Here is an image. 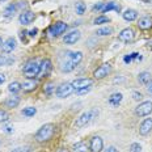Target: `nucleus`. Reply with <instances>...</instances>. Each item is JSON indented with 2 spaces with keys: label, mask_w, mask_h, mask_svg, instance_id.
<instances>
[{
  "label": "nucleus",
  "mask_w": 152,
  "mask_h": 152,
  "mask_svg": "<svg viewBox=\"0 0 152 152\" xmlns=\"http://www.w3.org/2000/svg\"><path fill=\"white\" fill-rule=\"evenodd\" d=\"M138 28L142 30H150L152 28V17L151 16H143V17L139 18Z\"/></svg>",
  "instance_id": "nucleus-15"
},
{
  "label": "nucleus",
  "mask_w": 152,
  "mask_h": 152,
  "mask_svg": "<svg viewBox=\"0 0 152 152\" xmlns=\"http://www.w3.org/2000/svg\"><path fill=\"white\" fill-rule=\"evenodd\" d=\"M54 91H55V88H54V84L53 83H47L45 85V88H43V92H45L47 96H51Z\"/></svg>",
  "instance_id": "nucleus-32"
},
{
  "label": "nucleus",
  "mask_w": 152,
  "mask_h": 152,
  "mask_svg": "<svg viewBox=\"0 0 152 152\" xmlns=\"http://www.w3.org/2000/svg\"><path fill=\"white\" fill-rule=\"evenodd\" d=\"M16 49V39L15 38H8L5 42H3V45H1V51L4 53V54H9V53H12L13 50Z\"/></svg>",
  "instance_id": "nucleus-18"
},
{
  "label": "nucleus",
  "mask_w": 152,
  "mask_h": 152,
  "mask_svg": "<svg viewBox=\"0 0 152 152\" xmlns=\"http://www.w3.org/2000/svg\"><path fill=\"white\" fill-rule=\"evenodd\" d=\"M75 9H76V13H77L79 16H81V15H84L87 7H85V4L83 1H77L76 3V5H75Z\"/></svg>",
  "instance_id": "nucleus-30"
},
{
  "label": "nucleus",
  "mask_w": 152,
  "mask_h": 152,
  "mask_svg": "<svg viewBox=\"0 0 152 152\" xmlns=\"http://www.w3.org/2000/svg\"><path fill=\"white\" fill-rule=\"evenodd\" d=\"M110 11H115L117 13H119V12H121V5H119L118 3H114V1L106 3L105 7H104V9H102V12L106 13V12H110Z\"/></svg>",
  "instance_id": "nucleus-22"
},
{
  "label": "nucleus",
  "mask_w": 152,
  "mask_h": 152,
  "mask_svg": "<svg viewBox=\"0 0 152 152\" xmlns=\"http://www.w3.org/2000/svg\"><path fill=\"white\" fill-rule=\"evenodd\" d=\"M75 89L74 87L71 85V83H63L61 84L58 88H56L55 91V94L58 99H66V97H68L71 93H74Z\"/></svg>",
  "instance_id": "nucleus-4"
},
{
  "label": "nucleus",
  "mask_w": 152,
  "mask_h": 152,
  "mask_svg": "<svg viewBox=\"0 0 152 152\" xmlns=\"http://www.w3.org/2000/svg\"><path fill=\"white\" fill-rule=\"evenodd\" d=\"M37 33H38V29H37V28H34V29H31L30 31H28V34H29V37H34Z\"/></svg>",
  "instance_id": "nucleus-38"
},
{
  "label": "nucleus",
  "mask_w": 152,
  "mask_h": 152,
  "mask_svg": "<svg viewBox=\"0 0 152 152\" xmlns=\"http://www.w3.org/2000/svg\"><path fill=\"white\" fill-rule=\"evenodd\" d=\"M104 148V140L101 137H93L91 139L89 150L91 152H101Z\"/></svg>",
  "instance_id": "nucleus-10"
},
{
  "label": "nucleus",
  "mask_w": 152,
  "mask_h": 152,
  "mask_svg": "<svg viewBox=\"0 0 152 152\" xmlns=\"http://www.w3.org/2000/svg\"><path fill=\"white\" fill-rule=\"evenodd\" d=\"M67 24L66 23H63V21H56L54 25H51L50 26V29H49V31H50V34H51L53 37H59L61 34H63L66 30H67Z\"/></svg>",
  "instance_id": "nucleus-8"
},
{
  "label": "nucleus",
  "mask_w": 152,
  "mask_h": 152,
  "mask_svg": "<svg viewBox=\"0 0 152 152\" xmlns=\"http://www.w3.org/2000/svg\"><path fill=\"white\" fill-rule=\"evenodd\" d=\"M56 152H68V151L66 150V148H59V150L56 151Z\"/></svg>",
  "instance_id": "nucleus-45"
},
{
  "label": "nucleus",
  "mask_w": 152,
  "mask_h": 152,
  "mask_svg": "<svg viewBox=\"0 0 152 152\" xmlns=\"http://www.w3.org/2000/svg\"><path fill=\"white\" fill-rule=\"evenodd\" d=\"M122 100H123V94L121 93V92H114V93L110 94L109 99H107V102H109L110 106L117 107L119 104L122 102Z\"/></svg>",
  "instance_id": "nucleus-16"
},
{
  "label": "nucleus",
  "mask_w": 152,
  "mask_h": 152,
  "mask_svg": "<svg viewBox=\"0 0 152 152\" xmlns=\"http://www.w3.org/2000/svg\"><path fill=\"white\" fill-rule=\"evenodd\" d=\"M110 71H112V64H110V63H104V64L100 66L97 69H94L93 77L97 79V80L104 79V77H106V76L110 74Z\"/></svg>",
  "instance_id": "nucleus-7"
},
{
  "label": "nucleus",
  "mask_w": 152,
  "mask_h": 152,
  "mask_svg": "<svg viewBox=\"0 0 152 152\" xmlns=\"http://www.w3.org/2000/svg\"><path fill=\"white\" fill-rule=\"evenodd\" d=\"M152 113V101H143L135 107V114L138 117H147Z\"/></svg>",
  "instance_id": "nucleus-5"
},
{
  "label": "nucleus",
  "mask_w": 152,
  "mask_h": 152,
  "mask_svg": "<svg viewBox=\"0 0 152 152\" xmlns=\"http://www.w3.org/2000/svg\"><path fill=\"white\" fill-rule=\"evenodd\" d=\"M93 23L96 24V25H100V24H107V23H110V18H109V17H106V16H99V17L94 18Z\"/></svg>",
  "instance_id": "nucleus-31"
},
{
  "label": "nucleus",
  "mask_w": 152,
  "mask_h": 152,
  "mask_svg": "<svg viewBox=\"0 0 152 152\" xmlns=\"http://www.w3.org/2000/svg\"><path fill=\"white\" fill-rule=\"evenodd\" d=\"M21 113H23L25 117H33V115H36L37 109L33 106H28V107H24V109L21 110Z\"/></svg>",
  "instance_id": "nucleus-28"
},
{
  "label": "nucleus",
  "mask_w": 152,
  "mask_h": 152,
  "mask_svg": "<svg viewBox=\"0 0 152 152\" xmlns=\"http://www.w3.org/2000/svg\"><path fill=\"white\" fill-rule=\"evenodd\" d=\"M122 17L125 21H129V23H132L138 18V12L135 9H126L122 13Z\"/></svg>",
  "instance_id": "nucleus-19"
},
{
  "label": "nucleus",
  "mask_w": 152,
  "mask_h": 152,
  "mask_svg": "<svg viewBox=\"0 0 152 152\" xmlns=\"http://www.w3.org/2000/svg\"><path fill=\"white\" fill-rule=\"evenodd\" d=\"M4 1H7V0H0V3H4Z\"/></svg>",
  "instance_id": "nucleus-47"
},
{
  "label": "nucleus",
  "mask_w": 152,
  "mask_h": 152,
  "mask_svg": "<svg viewBox=\"0 0 152 152\" xmlns=\"http://www.w3.org/2000/svg\"><path fill=\"white\" fill-rule=\"evenodd\" d=\"M51 69H53V62L49 58L43 59L42 63H41V75L43 77H47L50 75V72H51Z\"/></svg>",
  "instance_id": "nucleus-14"
},
{
  "label": "nucleus",
  "mask_w": 152,
  "mask_h": 152,
  "mask_svg": "<svg viewBox=\"0 0 152 152\" xmlns=\"http://www.w3.org/2000/svg\"><path fill=\"white\" fill-rule=\"evenodd\" d=\"M81 37V33L79 30H74L71 31V33L66 34L64 38H63V42L66 43V45H74V43H76L79 39H80Z\"/></svg>",
  "instance_id": "nucleus-11"
},
{
  "label": "nucleus",
  "mask_w": 152,
  "mask_h": 152,
  "mask_svg": "<svg viewBox=\"0 0 152 152\" xmlns=\"http://www.w3.org/2000/svg\"><path fill=\"white\" fill-rule=\"evenodd\" d=\"M91 88H84V89H80V91H76V93L77 94H84V93H87V92H89Z\"/></svg>",
  "instance_id": "nucleus-39"
},
{
  "label": "nucleus",
  "mask_w": 152,
  "mask_h": 152,
  "mask_svg": "<svg viewBox=\"0 0 152 152\" xmlns=\"http://www.w3.org/2000/svg\"><path fill=\"white\" fill-rule=\"evenodd\" d=\"M138 80H139V83L140 84H143V85H147L150 81L152 80V76L150 72H147V71H143V72H140V74L138 75Z\"/></svg>",
  "instance_id": "nucleus-24"
},
{
  "label": "nucleus",
  "mask_w": 152,
  "mask_h": 152,
  "mask_svg": "<svg viewBox=\"0 0 152 152\" xmlns=\"http://www.w3.org/2000/svg\"><path fill=\"white\" fill-rule=\"evenodd\" d=\"M118 39L122 41V42H131V41L134 39V30L130 29V28L123 29L121 33L118 34Z\"/></svg>",
  "instance_id": "nucleus-13"
},
{
  "label": "nucleus",
  "mask_w": 152,
  "mask_h": 152,
  "mask_svg": "<svg viewBox=\"0 0 152 152\" xmlns=\"http://www.w3.org/2000/svg\"><path fill=\"white\" fill-rule=\"evenodd\" d=\"M152 131V118H145L139 126V132L140 135H148Z\"/></svg>",
  "instance_id": "nucleus-12"
},
{
  "label": "nucleus",
  "mask_w": 152,
  "mask_h": 152,
  "mask_svg": "<svg viewBox=\"0 0 152 152\" xmlns=\"http://www.w3.org/2000/svg\"><path fill=\"white\" fill-rule=\"evenodd\" d=\"M36 87H37V84H36V81H34L33 79H26V80L21 84V88H23L25 92L34 91V89H36Z\"/></svg>",
  "instance_id": "nucleus-23"
},
{
  "label": "nucleus",
  "mask_w": 152,
  "mask_h": 152,
  "mask_svg": "<svg viewBox=\"0 0 152 152\" xmlns=\"http://www.w3.org/2000/svg\"><path fill=\"white\" fill-rule=\"evenodd\" d=\"M13 63V58H5V56H0V66H7Z\"/></svg>",
  "instance_id": "nucleus-34"
},
{
  "label": "nucleus",
  "mask_w": 152,
  "mask_h": 152,
  "mask_svg": "<svg viewBox=\"0 0 152 152\" xmlns=\"http://www.w3.org/2000/svg\"><path fill=\"white\" fill-rule=\"evenodd\" d=\"M99 109H96V107H92V109L87 110V112H84L83 114H80V115L76 118L75 121V127L80 129V127H84V126H87L88 123H91L93 121L94 118H97L99 117Z\"/></svg>",
  "instance_id": "nucleus-2"
},
{
  "label": "nucleus",
  "mask_w": 152,
  "mask_h": 152,
  "mask_svg": "<svg viewBox=\"0 0 152 152\" xmlns=\"http://www.w3.org/2000/svg\"><path fill=\"white\" fill-rule=\"evenodd\" d=\"M20 97L16 96V94H13V96L8 97L7 100H5V106L9 107V109H13V107H17L18 104H20Z\"/></svg>",
  "instance_id": "nucleus-21"
},
{
  "label": "nucleus",
  "mask_w": 152,
  "mask_h": 152,
  "mask_svg": "<svg viewBox=\"0 0 152 152\" xmlns=\"http://www.w3.org/2000/svg\"><path fill=\"white\" fill-rule=\"evenodd\" d=\"M130 152H142V145L139 143H132L130 145Z\"/></svg>",
  "instance_id": "nucleus-35"
},
{
  "label": "nucleus",
  "mask_w": 152,
  "mask_h": 152,
  "mask_svg": "<svg viewBox=\"0 0 152 152\" xmlns=\"http://www.w3.org/2000/svg\"><path fill=\"white\" fill-rule=\"evenodd\" d=\"M18 9V3H15V4H9L7 8L4 9V16L5 17H12L15 13H16V11Z\"/></svg>",
  "instance_id": "nucleus-25"
},
{
  "label": "nucleus",
  "mask_w": 152,
  "mask_h": 152,
  "mask_svg": "<svg viewBox=\"0 0 152 152\" xmlns=\"http://www.w3.org/2000/svg\"><path fill=\"white\" fill-rule=\"evenodd\" d=\"M147 91H148V93H150L151 96H152V80L147 84Z\"/></svg>",
  "instance_id": "nucleus-40"
},
{
  "label": "nucleus",
  "mask_w": 152,
  "mask_h": 152,
  "mask_svg": "<svg viewBox=\"0 0 152 152\" xmlns=\"http://www.w3.org/2000/svg\"><path fill=\"white\" fill-rule=\"evenodd\" d=\"M21 89H23V88H21V84L18 83V81H12V83L8 85V91L13 94H17Z\"/></svg>",
  "instance_id": "nucleus-27"
},
{
  "label": "nucleus",
  "mask_w": 152,
  "mask_h": 152,
  "mask_svg": "<svg viewBox=\"0 0 152 152\" xmlns=\"http://www.w3.org/2000/svg\"><path fill=\"white\" fill-rule=\"evenodd\" d=\"M92 84H93V80H92V79H88V77L75 79V80L71 83V85L74 87L75 92L76 91H80V89H84V88H91Z\"/></svg>",
  "instance_id": "nucleus-6"
},
{
  "label": "nucleus",
  "mask_w": 152,
  "mask_h": 152,
  "mask_svg": "<svg viewBox=\"0 0 152 152\" xmlns=\"http://www.w3.org/2000/svg\"><path fill=\"white\" fill-rule=\"evenodd\" d=\"M34 18H36V13L31 11H24L18 16V21H20L21 25H29L34 21Z\"/></svg>",
  "instance_id": "nucleus-9"
},
{
  "label": "nucleus",
  "mask_w": 152,
  "mask_h": 152,
  "mask_svg": "<svg viewBox=\"0 0 152 152\" xmlns=\"http://www.w3.org/2000/svg\"><path fill=\"white\" fill-rule=\"evenodd\" d=\"M55 125L54 123H45L43 126H41L38 129V131L36 132V140L38 143H45V142H49L50 139H53L54 134H55Z\"/></svg>",
  "instance_id": "nucleus-1"
},
{
  "label": "nucleus",
  "mask_w": 152,
  "mask_h": 152,
  "mask_svg": "<svg viewBox=\"0 0 152 152\" xmlns=\"http://www.w3.org/2000/svg\"><path fill=\"white\" fill-rule=\"evenodd\" d=\"M132 99H134L135 101H140L142 99H143V94H142L140 92H138V91H134L132 92Z\"/></svg>",
  "instance_id": "nucleus-37"
},
{
  "label": "nucleus",
  "mask_w": 152,
  "mask_h": 152,
  "mask_svg": "<svg viewBox=\"0 0 152 152\" xmlns=\"http://www.w3.org/2000/svg\"><path fill=\"white\" fill-rule=\"evenodd\" d=\"M5 131H7V132H11V131H12V127H11V126H7V127H5Z\"/></svg>",
  "instance_id": "nucleus-44"
},
{
  "label": "nucleus",
  "mask_w": 152,
  "mask_h": 152,
  "mask_svg": "<svg viewBox=\"0 0 152 152\" xmlns=\"http://www.w3.org/2000/svg\"><path fill=\"white\" fill-rule=\"evenodd\" d=\"M11 152H24L23 148H15V150H12Z\"/></svg>",
  "instance_id": "nucleus-43"
},
{
  "label": "nucleus",
  "mask_w": 152,
  "mask_h": 152,
  "mask_svg": "<svg viewBox=\"0 0 152 152\" xmlns=\"http://www.w3.org/2000/svg\"><path fill=\"white\" fill-rule=\"evenodd\" d=\"M104 7H105V3H97V4H94L93 7H92V9H93L94 12H102V9H104Z\"/></svg>",
  "instance_id": "nucleus-36"
},
{
  "label": "nucleus",
  "mask_w": 152,
  "mask_h": 152,
  "mask_svg": "<svg viewBox=\"0 0 152 152\" xmlns=\"http://www.w3.org/2000/svg\"><path fill=\"white\" fill-rule=\"evenodd\" d=\"M113 28H109V26H105V28H101V29H99L96 31L97 36H110V34H113Z\"/></svg>",
  "instance_id": "nucleus-29"
},
{
  "label": "nucleus",
  "mask_w": 152,
  "mask_h": 152,
  "mask_svg": "<svg viewBox=\"0 0 152 152\" xmlns=\"http://www.w3.org/2000/svg\"><path fill=\"white\" fill-rule=\"evenodd\" d=\"M3 45V39H1V37H0V46Z\"/></svg>",
  "instance_id": "nucleus-46"
},
{
  "label": "nucleus",
  "mask_w": 152,
  "mask_h": 152,
  "mask_svg": "<svg viewBox=\"0 0 152 152\" xmlns=\"http://www.w3.org/2000/svg\"><path fill=\"white\" fill-rule=\"evenodd\" d=\"M5 81V75L4 74H0V85Z\"/></svg>",
  "instance_id": "nucleus-42"
},
{
  "label": "nucleus",
  "mask_w": 152,
  "mask_h": 152,
  "mask_svg": "<svg viewBox=\"0 0 152 152\" xmlns=\"http://www.w3.org/2000/svg\"><path fill=\"white\" fill-rule=\"evenodd\" d=\"M9 121V114L7 110H3V109H0V123H4V122H7Z\"/></svg>",
  "instance_id": "nucleus-33"
},
{
  "label": "nucleus",
  "mask_w": 152,
  "mask_h": 152,
  "mask_svg": "<svg viewBox=\"0 0 152 152\" xmlns=\"http://www.w3.org/2000/svg\"><path fill=\"white\" fill-rule=\"evenodd\" d=\"M64 55L67 56V58L74 63L75 66H77L79 63L83 61V53L81 51H67Z\"/></svg>",
  "instance_id": "nucleus-17"
},
{
  "label": "nucleus",
  "mask_w": 152,
  "mask_h": 152,
  "mask_svg": "<svg viewBox=\"0 0 152 152\" xmlns=\"http://www.w3.org/2000/svg\"><path fill=\"white\" fill-rule=\"evenodd\" d=\"M106 152H119V151L117 150V148L114 147V145H110V147H109V148H107V150H106Z\"/></svg>",
  "instance_id": "nucleus-41"
},
{
  "label": "nucleus",
  "mask_w": 152,
  "mask_h": 152,
  "mask_svg": "<svg viewBox=\"0 0 152 152\" xmlns=\"http://www.w3.org/2000/svg\"><path fill=\"white\" fill-rule=\"evenodd\" d=\"M72 150H74V152H88L89 148L87 147V144L84 142H77V143L72 145Z\"/></svg>",
  "instance_id": "nucleus-26"
},
{
  "label": "nucleus",
  "mask_w": 152,
  "mask_h": 152,
  "mask_svg": "<svg viewBox=\"0 0 152 152\" xmlns=\"http://www.w3.org/2000/svg\"><path fill=\"white\" fill-rule=\"evenodd\" d=\"M23 72H24V75L26 79H34L41 74V64L36 61V59H30V61H28L25 63Z\"/></svg>",
  "instance_id": "nucleus-3"
},
{
  "label": "nucleus",
  "mask_w": 152,
  "mask_h": 152,
  "mask_svg": "<svg viewBox=\"0 0 152 152\" xmlns=\"http://www.w3.org/2000/svg\"><path fill=\"white\" fill-rule=\"evenodd\" d=\"M75 67H76V66L71 61H69L67 56H66V61L64 62H61V71L62 72H66V74H68V72H72L75 69Z\"/></svg>",
  "instance_id": "nucleus-20"
}]
</instances>
